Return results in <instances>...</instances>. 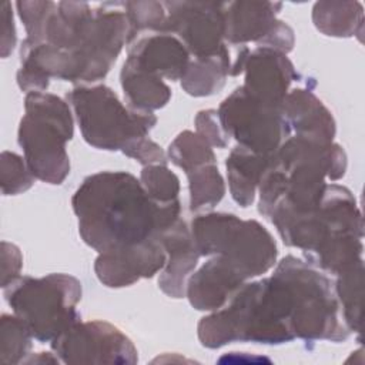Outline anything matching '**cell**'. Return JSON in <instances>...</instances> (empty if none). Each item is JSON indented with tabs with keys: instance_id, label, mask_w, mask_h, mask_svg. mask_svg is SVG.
<instances>
[{
	"instance_id": "cell-30",
	"label": "cell",
	"mask_w": 365,
	"mask_h": 365,
	"mask_svg": "<svg viewBox=\"0 0 365 365\" xmlns=\"http://www.w3.org/2000/svg\"><path fill=\"white\" fill-rule=\"evenodd\" d=\"M17 13L26 29V38L21 43V47L29 48L40 43H44V30L46 23L56 7L54 1H17Z\"/></svg>"
},
{
	"instance_id": "cell-22",
	"label": "cell",
	"mask_w": 365,
	"mask_h": 365,
	"mask_svg": "<svg viewBox=\"0 0 365 365\" xmlns=\"http://www.w3.org/2000/svg\"><path fill=\"white\" fill-rule=\"evenodd\" d=\"M120 83L128 106L137 110L154 111L163 108L171 98V88L161 77L125 61L120 71Z\"/></svg>"
},
{
	"instance_id": "cell-21",
	"label": "cell",
	"mask_w": 365,
	"mask_h": 365,
	"mask_svg": "<svg viewBox=\"0 0 365 365\" xmlns=\"http://www.w3.org/2000/svg\"><path fill=\"white\" fill-rule=\"evenodd\" d=\"M231 74V57L227 44L208 57H191L181 77L182 90L192 97H208L222 90Z\"/></svg>"
},
{
	"instance_id": "cell-8",
	"label": "cell",
	"mask_w": 365,
	"mask_h": 365,
	"mask_svg": "<svg viewBox=\"0 0 365 365\" xmlns=\"http://www.w3.org/2000/svg\"><path fill=\"white\" fill-rule=\"evenodd\" d=\"M81 282L63 272L40 278L19 277L3 288L13 314L26 322L34 339L41 344L54 341L80 321L77 304L81 299Z\"/></svg>"
},
{
	"instance_id": "cell-36",
	"label": "cell",
	"mask_w": 365,
	"mask_h": 365,
	"mask_svg": "<svg viewBox=\"0 0 365 365\" xmlns=\"http://www.w3.org/2000/svg\"><path fill=\"white\" fill-rule=\"evenodd\" d=\"M0 19H1V57L6 58L14 50V46L17 43L16 26H14L10 1L1 3Z\"/></svg>"
},
{
	"instance_id": "cell-13",
	"label": "cell",
	"mask_w": 365,
	"mask_h": 365,
	"mask_svg": "<svg viewBox=\"0 0 365 365\" xmlns=\"http://www.w3.org/2000/svg\"><path fill=\"white\" fill-rule=\"evenodd\" d=\"M242 73L245 76L242 87L275 107H282L291 83L299 78L287 54L258 46L254 50L242 46L231 64L230 76L235 77Z\"/></svg>"
},
{
	"instance_id": "cell-28",
	"label": "cell",
	"mask_w": 365,
	"mask_h": 365,
	"mask_svg": "<svg viewBox=\"0 0 365 365\" xmlns=\"http://www.w3.org/2000/svg\"><path fill=\"white\" fill-rule=\"evenodd\" d=\"M140 182L145 192L160 204H168L178 200L180 180L167 165L153 164L143 167Z\"/></svg>"
},
{
	"instance_id": "cell-14",
	"label": "cell",
	"mask_w": 365,
	"mask_h": 365,
	"mask_svg": "<svg viewBox=\"0 0 365 365\" xmlns=\"http://www.w3.org/2000/svg\"><path fill=\"white\" fill-rule=\"evenodd\" d=\"M165 262L167 252L155 235L137 244L98 252L94 272L103 285L123 288L143 278L154 277Z\"/></svg>"
},
{
	"instance_id": "cell-24",
	"label": "cell",
	"mask_w": 365,
	"mask_h": 365,
	"mask_svg": "<svg viewBox=\"0 0 365 365\" xmlns=\"http://www.w3.org/2000/svg\"><path fill=\"white\" fill-rule=\"evenodd\" d=\"M334 282L341 317L351 332H361L362 294H364V259L339 271Z\"/></svg>"
},
{
	"instance_id": "cell-32",
	"label": "cell",
	"mask_w": 365,
	"mask_h": 365,
	"mask_svg": "<svg viewBox=\"0 0 365 365\" xmlns=\"http://www.w3.org/2000/svg\"><path fill=\"white\" fill-rule=\"evenodd\" d=\"M195 133L200 134L212 148H225L228 145V135L225 134L217 110H201L195 115Z\"/></svg>"
},
{
	"instance_id": "cell-16",
	"label": "cell",
	"mask_w": 365,
	"mask_h": 365,
	"mask_svg": "<svg viewBox=\"0 0 365 365\" xmlns=\"http://www.w3.org/2000/svg\"><path fill=\"white\" fill-rule=\"evenodd\" d=\"M244 282L247 279L235 267L220 255H212L190 275L185 297L192 308L211 312L224 307Z\"/></svg>"
},
{
	"instance_id": "cell-11",
	"label": "cell",
	"mask_w": 365,
	"mask_h": 365,
	"mask_svg": "<svg viewBox=\"0 0 365 365\" xmlns=\"http://www.w3.org/2000/svg\"><path fill=\"white\" fill-rule=\"evenodd\" d=\"M51 349L63 364H137L133 341L115 325L101 321H77L54 341Z\"/></svg>"
},
{
	"instance_id": "cell-31",
	"label": "cell",
	"mask_w": 365,
	"mask_h": 365,
	"mask_svg": "<svg viewBox=\"0 0 365 365\" xmlns=\"http://www.w3.org/2000/svg\"><path fill=\"white\" fill-rule=\"evenodd\" d=\"M36 177L31 174L24 157L3 151L0 158V182L4 195H17L34 184Z\"/></svg>"
},
{
	"instance_id": "cell-6",
	"label": "cell",
	"mask_w": 365,
	"mask_h": 365,
	"mask_svg": "<svg viewBox=\"0 0 365 365\" xmlns=\"http://www.w3.org/2000/svg\"><path fill=\"white\" fill-rule=\"evenodd\" d=\"M274 274L289 288L295 338L341 342L351 335L341 317L334 282L321 269L295 255H287L277 264Z\"/></svg>"
},
{
	"instance_id": "cell-33",
	"label": "cell",
	"mask_w": 365,
	"mask_h": 365,
	"mask_svg": "<svg viewBox=\"0 0 365 365\" xmlns=\"http://www.w3.org/2000/svg\"><path fill=\"white\" fill-rule=\"evenodd\" d=\"M123 154H125L130 158H134L143 167L153 165V164H163V165L167 164V154L150 137H144L133 143L128 148L123 151Z\"/></svg>"
},
{
	"instance_id": "cell-29",
	"label": "cell",
	"mask_w": 365,
	"mask_h": 365,
	"mask_svg": "<svg viewBox=\"0 0 365 365\" xmlns=\"http://www.w3.org/2000/svg\"><path fill=\"white\" fill-rule=\"evenodd\" d=\"M123 9L130 23L131 43L144 30L161 33L167 17L164 1H124Z\"/></svg>"
},
{
	"instance_id": "cell-10",
	"label": "cell",
	"mask_w": 365,
	"mask_h": 365,
	"mask_svg": "<svg viewBox=\"0 0 365 365\" xmlns=\"http://www.w3.org/2000/svg\"><path fill=\"white\" fill-rule=\"evenodd\" d=\"M217 113L228 138L258 154L272 155L291 135L281 107L259 100L242 86L222 100Z\"/></svg>"
},
{
	"instance_id": "cell-25",
	"label": "cell",
	"mask_w": 365,
	"mask_h": 365,
	"mask_svg": "<svg viewBox=\"0 0 365 365\" xmlns=\"http://www.w3.org/2000/svg\"><path fill=\"white\" fill-rule=\"evenodd\" d=\"M190 188V210L214 208L225 194V182L217 164H205L185 173Z\"/></svg>"
},
{
	"instance_id": "cell-27",
	"label": "cell",
	"mask_w": 365,
	"mask_h": 365,
	"mask_svg": "<svg viewBox=\"0 0 365 365\" xmlns=\"http://www.w3.org/2000/svg\"><path fill=\"white\" fill-rule=\"evenodd\" d=\"M33 334L17 315L3 314L0 321V362L23 364L30 354Z\"/></svg>"
},
{
	"instance_id": "cell-20",
	"label": "cell",
	"mask_w": 365,
	"mask_h": 365,
	"mask_svg": "<svg viewBox=\"0 0 365 365\" xmlns=\"http://www.w3.org/2000/svg\"><path fill=\"white\" fill-rule=\"evenodd\" d=\"M271 157L254 153L238 144L230 151L225 160L228 187L232 200L242 208L254 202L255 192Z\"/></svg>"
},
{
	"instance_id": "cell-2",
	"label": "cell",
	"mask_w": 365,
	"mask_h": 365,
	"mask_svg": "<svg viewBox=\"0 0 365 365\" xmlns=\"http://www.w3.org/2000/svg\"><path fill=\"white\" fill-rule=\"evenodd\" d=\"M284 244L299 248L305 261L336 275L362 261L364 221L354 194L344 185L328 182L318 207L302 214L275 215L269 220Z\"/></svg>"
},
{
	"instance_id": "cell-4",
	"label": "cell",
	"mask_w": 365,
	"mask_h": 365,
	"mask_svg": "<svg viewBox=\"0 0 365 365\" xmlns=\"http://www.w3.org/2000/svg\"><path fill=\"white\" fill-rule=\"evenodd\" d=\"M74 135V120L67 100L31 91L24 97L17 141L31 174L48 184H61L70 174L67 141Z\"/></svg>"
},
{
	"instance_id": "cell-1",
	"label": "cell",
	"mask_w": 365,
	"mask_h": 365,
	"mask_svg": "<svg viewBox=\"0 0 365 365\" xmlns=\"http://www.w3.org/2000/svg\"><path fill=\"white\" fill-rule=\"evenodd\" d=\"M83 241L97 252L155 237L181 218V202L154 201L133 174L100 171L86 177L71 198Z\"/></svg>"
},
{
	"instance_id": "cell-23",
	"label": "cell",
	"mask_w": 365,
	"mask_h": 365,
	"mask_svg": "<svg viewBox=\"0 0 365 365\" xmlns=\"http://www.w3.org/2000/svg\"><path fill=\"white\" fill-rule=\"evenodd\" d=\"M314 26L325 36L352 37L364 33V7L359 1H317L312 7Z\"/></svg>"
},
{
	"instance_id": "cell-12",
	"label": "cell",
	"mask_w": 365,
	"mask_h": 365,
	"mask_svg": "<svg viewBox=\"0 0 365 365\" xmlns=\"http://www.w3.org/2000/svg\"><path fill=\"white\" fill-rule=\"evenodd\" d=\"M164 6L161 33L180 38L192 58L212 56L227 44L222 1H164Z\"/></svg>"
},
{
	"instance_id": "cell-15",
	"label": "cell",
	"mask_w": 365,
	"mask_h": 365,
	"mask_svg": "<svg viewBox=\"0 0 365 365\" xmlns=\"http://www.w3.org/2000/svg\"><path fill=\"white\" fill-rule=\"evenodd\" d=\"M167 252V262L158 277L160 289L171 298H184L187 281L197 268L200 252L194 244L191 230L182 218L157 234Z\"/></svg>"
},
{
	"instance_id": "cell-26",
	"label": "cell",
	"mask_w": 365,
	"mask_h": 365,
	"mask_svg": "<svg viewBox=\"0 0 365 365\" xmlns=\"http://www.w3.org/2000/svg\"><path fill=\"white\" fill-rule=\"evenodd\" d=\"M167 158L185 173L205 164H217L212 147L197 133L185 130L170 144Z\"/></svg>"
},
{
	"instance_id": "cell-19",
	"label": "cell",
	"mask_w": 365,
	"mask_h": 365,
	"mask_svg": "<svg viewBox=\"0 0 365 365\" xmlns=\"http://www.w3.org/2000/svg\"><path fill=\"white\" fill-rule=\"evenodd\" d=\"M281 113L291 134L334 141L336 127L332 113L309 88L288 91Z\"/></svg>"
},
{
	"instance_id": "cell-9",
	"label": "cell",
	"mask_w": 365,
	"mask_h": 365,
	"mask_svg": "<svg viewBox=\"0 0 365 365\" xmlns=\"http://www.w3.org/2000/svg\"><path fill=\"white\" fill-rule=\"evenodd\" d=\"M125 44H131V29L123 3L96 7L77 47L63 50L71 63L70 83L87 86L103 80Z\"/></svg>"
},
{
	"instance_id": "cell-5",
	"label": "cell",
	"mask_w": 365,
	"mask_h": 365,
	"mask_svg": "<svg viewBox=\"0 0 365 365\" xmlns=\"http://www.w3.org/2000/svg\"><path fill=\"white\" fill-rule=\"evenodd\" d=\"M191 235L201 257L220 255L244 278L259 277L277 264V244L257 220L228 212H205L191 221Z\"/></svg>"
},
{
	"instance_id": "cell-34",
	"label": "cell",
	"mask_w": 365,
	"mask_h": 365,
	"mask_svg": "<svg viewBox=\"0 0 365 365\" xmlns=\"http://www.w3.org/2000/svg\"><path fill=\"white\" fill-rule=\"evenodd\" d=\"M23 255L17 245L1 241V288L9 287L20 277Z\"/></svg>"
},
{
	"instance_id": "cell-17",
	"label": "cell",
	"mask_w": 365,
	"mask_h": 365,
	"mask_svg": "<svg viewBox=\"0 0 365 365\" xmlns=\"http://www.w3.org/2000/svg\"><path fill=\"white\" fill-rule=\"evenodd\" d=\"M190 60L191 56L180 38L167 33H155L131 43L125 63L174 81L181 80Z\"/></svg>"
},
{
	"instance_id": "cell-37",
	"label": "cell",
	"mask_w": 365,
	"mask_h": 365,
	"mask_svg": "<svg viewBox=\"0 0 365 365\" xmlns=\"http://www.w3.org/2000/svg\"><path fill=\"white\" fill-rule=\"evenodd\" d=\"M61 362L60 358L56 354L51 352H37V354H29L23 364H58Z\"/></svg>"
},
{
	"instance_id": "cell-35",
	"label": "cell",
	"mask_w": 365,
	"mask_h": 365,
	"mask_svg": "<svg viewBox=\"0 0 365 365\" xmlns=\"http://www.w3.org/2000/svg\"><path fill=\"white\" fill-rule=\"evenodd\" d=\"M294 43H295L294 30L285 21L277 20L271 31L257 44L258 47H268L287 54L292 50Z\"/></svg>"
},
{
	"instance_id": "cell-18",
	"label": "cell",
	"mask_w": 365,
	"mask_h": 365,
	"mask_svg": "<svg viewBox=\"0 0 365 365\" xmlns=\"http://www.w3.org/2000/svg\"><path fill=\"white\" fill-rule=\"evenodd\" d=\"M282 3L278 1H228L224 3L225 43L245 46L259 43L274 27Z\"/></svg>"
},
{
	"instance_id": "cell-3",
	"label": "cell",
	"mask_w": 365,
	"mask_h": 365,
	"mask_svg": "<svg viewBox=\"0 0 365 365\" xmlns=\"http://www.w3.org/2000/svg\"><path fill=\"white\" fill-rule=\"evenodd\" d=\"M292 297L277 274L244 282L224 307L201 318L198 339L205 348H221L232 342L279 345L295 339Z\"/></svg>"
},
{
	"instance_id": "cell-7",
	"label": "cell",
	"mask_w": 365,
	"mask_h": 365,
	"mask_svg": "<svg viewBox=\"0 0 365 365\" xmlns=\"http://www.w3.org/2000/svg\"><path fill=\"white\" fill-rule=\"evenodd\" d=\"M81 135L98 150L124 151L133 143L148 137L157 124L153 111L124 106L104 84L77 86L66 94Z\"/></svg>"
}]
</instances>
